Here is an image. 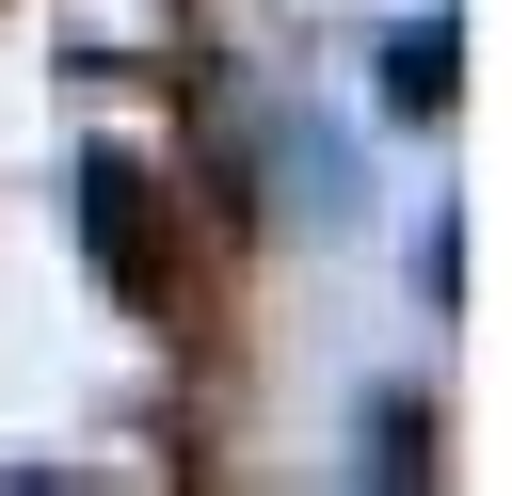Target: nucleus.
Wrapping results in <instances>:
<instances>
[{
    "mask_svg": "<svg viewBox=\"0 0 512 496\" xmlns=\"http://www.w3.org/2000/svg\"><path fill=\"white\" fill-rule=\"evenodd\" d=\"M384 64H400V80H384V96H400V112H432V96H448V32H400V48H384Z\"/></svg>",
    "mask_w": 512,
    "mask_h": 496,
    "instance_id": "f257e3e1",
    "label": "nucleus"
}]
</instances>
